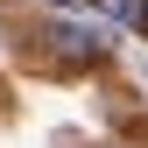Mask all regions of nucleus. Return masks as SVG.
<instances>
[{
	"mask_svg": "<svg viewBox=\"0 0 148 148\" xmlns=\"http://www.w3.org/2000/svg\"><path fill=\"white\" fill-rule=\"evenodd\" d=\"M134 21H141V28H148V0H141V7H134Z\"/></svg>",
	"mask_w": 148,
	"mask_h": 148,
	"instance_id": "nucleus-3",
	"label": "nucleus"
},
{
	"mask_svg": "<svg viewBox=\"0 0 148 148\" xmlns=\"http://www.w3.org/2000/svg\"><path fill=\"white\" fill-rule=\"evenodd\" d=\"M99 7L113 14V21H134V7H141V0H99Z\"/></svg>",
	"mask_w": 148,
	"mask_h": 148,
	"instance_id": "nucleus-2",
	"label": "nucleus"
},
{
	"mask_svg": "<svg viewBox=\"0 0 148 148\" xmlns=\"http://www.w3.org/2000/svg\"><path fill=\"white\" fill-rule=\"evenodd\" d=\"M49 42H57L71 64H99V57H106V28H78V21H57V35H49Z\"/></svg>",
	"mask_w": 148,
	"mask_h": 148,
	"instance_id": "nucleus-1",
	"label": "nucleus"
},
{
	"mask_svg": "<svg viewBox=\"0 0 148 148\" xmlns=\"http://www.w3.org/2000/svg\"><path fill=\"white\" fill-rule=\"evenodd\" d=\"M49 7H71V0H49Z\"/></svg>",
	"mask_w": 148,
	"mask_h": 148,
	"instance_id": "nucleus-4",
	"label": "nucleus"
}]
</instances>
